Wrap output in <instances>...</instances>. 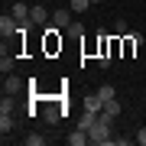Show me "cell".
<instances>
[{
    "mask_svg": "<svg viewBox=\"0 0 146 146\" xmlns=\"http://www.w3.org/2000/svg\"><path fill=\"white\" fill-rule=\"evenodd\" d=\"M0 33H3V39L13 36V33H20V20H16L13 13H10V16L3 13V16H0Z\"/></svg>",
    "mask_w": 146,
    "mask_h": 146,
    "instance_id": "cell-2",
    "label": "cell"
},
{
    "mask_svg": "<svg viewBox=\"0 0 146 146\" xmlns=\"http://www.w3.org/2000/svg\"><path fill=\"white\" fill-rule=\"evenodd\" d=\"M72 7H58V10L52 13V26H58V29H68V26H72Z\"/></svg>",
    "mask_w": 146,
    "mask_h": 146,
    "instance_id": "cell-1",
    "label": "cell"
},
{
    "mask_svg": "<svg viewBox=\"0 0 146 146\" xmlns=\"http://www.w3.org/2000/svg\"><path fill=\"white\" fill-rule=\"evenodd\" d=\"M23 143H26V146H42V143H46V136H39V133H29Z\"/></svg>",
    "mask_w": 146,
    "mask_h": 146,
    "instance_id": "cell-15",
    "label": "cell"
},
{
    "mask_svg": "<svg viewBox=\"0 0 146 146\" xmlns=\"http://www.w3.org/2000/svg\"><path fill=\"white\" fill-rule=\"evenodd\" d=\"M13 123H16V120H13V110H0V133H10L13 130Z\"/></svg>",
    "mask_w": 146,
    "mask_h": 146,
    "instance_id": "cell-4",
    "label": "cell"
},
{
    "mask_svg": "<svg viewBox=\"0 0 146 146\" xmlns=\"http://www.w3.org/2000/svg\"><path fill=\"white\" fill-rule=\"evenodd\" d=\"M42 117H46V123H58V120H62V110H58V107H46Z\"/></svg>",
    "mask_w": 146,
    "mask_h": 146,
    "instance_id": "cell-11",
    "label": "cell"
},
{
    "mask_svg": "<svg viewBox=\"0 0 146 146\" xmlns=\"http://www.w3.org/2000/svg\"><path fill=\"white\" fill-rule=\"evenodd\" d=\"M68 7H72V13H84V10L91 7V0H72Z\"/></svg>",
    "mask_w": 146,
    "mask_h": 146,
    "instance_id": "cell-13",
    "label": "cell"
},
{
    "mask_svg": "<svg viewBox=\"0 0 146 146\" xmlns=\"http://www.w3.org/2000/svg\"><path fill=\"white\" fill-rule=\"evenodd\" d=\"M104 114H110V117H120V104H117V98L104 104Z\"/></svg>",
    "mask_w": 146,
    "mask_h": 146,
    "instance_id": "cell-14",
    "label": "cell"
},
{
    "mask_svg": "<svg viewBox=\"0 0 146 146\" xmlns=\"http://www.w3.org/2000/svg\"><path fill=\"white\" fill-rule=\"evenodd\" d=\"M98 98H101V101L107 104V101H114L117 94H114V88H110V84H101V88H98Z\"/></svg>",
    "mask_w": 146,
    "mask_h": 146,
    "instance_id": "cell-12",
    "label": "cell"
},
{
    "mask_svg": "<svg viewBox=\"0 0 146 146\" xmlns=\"http://www.w3.org/2000/svg\"><path fill=\"white\" fill-rule=\"evenodd\" d=\"M3 78H7V81H3V94H16V91L23 88V81L16 78V75H3Z\"/></svg>",
    "mask_w": 146,
    "mask_h": 146,
    "instance_id": "cell-7",
    "label": "cell"
},
{
    "mask_svg": "<svg viewBox=\"0 0 146 146\" xmlns=\"http://www.w3.org/2000/svg\"><path fill=\"white\" fill-rule=\"evenodd\" d=\"M88 140H91V136H88V130H81V127L75 133H68V146H81V143H88Z\"/></svg>",
    "mask_w": 146,
    "mask_h": 146,
    "instance_id": "cell-9",
    "label": "cell"
},
{
    "mask_svg": "<svg viewBox=\"0 0 146 146\" xmlns=\"http://www.w3.org/2000/svg\"><path fill=\"white\" fill-rule=\"evenodd\" d=\"M114 36H127V20H117L114 23Z\"/></svg>",
    "mask_w": 146,
    "mask_h": 146,
    "instance_id": "cell-16",
    "label": "cell"
},
{
    "mask_svg": "<svg viewBox=\"0 0 146 146\" xmlns=\"http://www.w3.org/2000/svg\"><path fill=\"white\" fill-rule=\"evenodd\" d=\"M68 33H72V36H84V26H81V23H72V26H68Z\"/></svg>",
    "mask_w": 146,
    "mask_h": 146,
    "instance_id": "cell-17",
    "label": "cell"
},
{
    "mask_svg": "<svg viewBox=\"0 0 146 146\" xmlns=\"http://www.w3.org/2000/svg\"><path fill=\"white\" fill-rule=\"evenodd\" d=\"M29 10H33V7H26V3H13V7H10V13H13L20 23H29Z\"/></svg>",
    "mask_w": 146,
    "mask_h": 146,
    "instance_id": "cell-6",
    "label": "cell"
},
{
    "mask_svg": "<svg viewBox=\"0 0 146 146\" xmlns=\"http://www.w3.org/2000/svg\"><path fill=\"white\" fill-rule=\"evenodd\" d=\"M84 110H94V114H101V110H104V101L98 98V91H94V94H88V98H84Z\"/></svg>",
    "mask_w": 146,
    "mask_h": 146,
    "instance_id": "cell-5",
    "label": "cell"
},
{
    "mask_svg": "<svg viewBox=\"0 0 146 146\" xmlns=\"http://www.w3.org/2000/svg\"><path fill=\"white\" fill-rule=\"evenodd\" d=\"M91 3H104V0H91Z\"/></svg>",
    "mask_w": 146,
    "mask_h": 146,
    "instance_id": "cell-20",
    "label": "cell"
},
{
    "mask_svg": "<svg viewBox=\"0 0 146 146\" xmlns=\"http://www.w3.org/2000/svg\"><path fill=\"white\" fill-rule=\"evenodd\" d=\"M136 143L146 146V127H140V130H136Z\"/></svg>",
    "mask_w": 146,
    "mask_h": 146,
    "instance_id": "cell-19",
    "label": "cell"
},
{
    "mask_svg": "<svg viewBox=\"0 0 146 146\" xmlns=\"http://www.w3.org/2000/svg\"><path fill=\"white\" fill-rule=\"evenodd\" d=\"M49 20H52V13H49L46 7H33V10H29V23H33V26H46Z\"/></svg>",
    "mask_w": 146,
    "mask_h": 146,
    "instance_id": "cell-3",
    "label": "cell"
},
{
    "mask_svg": "<svg viewBox=\"0 0 146 146\" xmlns=\"http://www.w3.org/2000/svg\"><path fill=\"white\" fill-rule=\"evenodd\" d=\"M110 62H114V55H101V58H98L101 68H110Z\"/></svg>",
    "mask_w": 146,
    "mask_h": 146,
    "instance_id": "cell-18",
    "label": "cell"
},
{
    "mask_svg": "<svg viewBox=\"0 0 146 146\" xmlns=\"http://www.w3.org/2000/svg\"><path fill=\"white\" fill-rule=\"evenodd\" d=\"M13 62H16V58L7 52V46H3V52H0V72H3V75H10V72H13Z\"/></svg>",
    "mask_w": 146,
    "mask_h": 146,
    "instance_id": "cell-8",
    "label": "cell"
},
{
    "mask_svg": "<svg viewBox=\"0 0 146 146\" xmlns=\"http://www.w3.org/2000/svg\"><path fill=\"white\" fill-rule=\"evenodd\" d=\"M94 123H98V114H94V110H84L81 120H78V127H81V130H91Z\"/></svg>",
    "mask_w": 146,
    "mask_h": 146,
    "instance_id": "cell-10",
    "label": "cell"
}]
</instances>
